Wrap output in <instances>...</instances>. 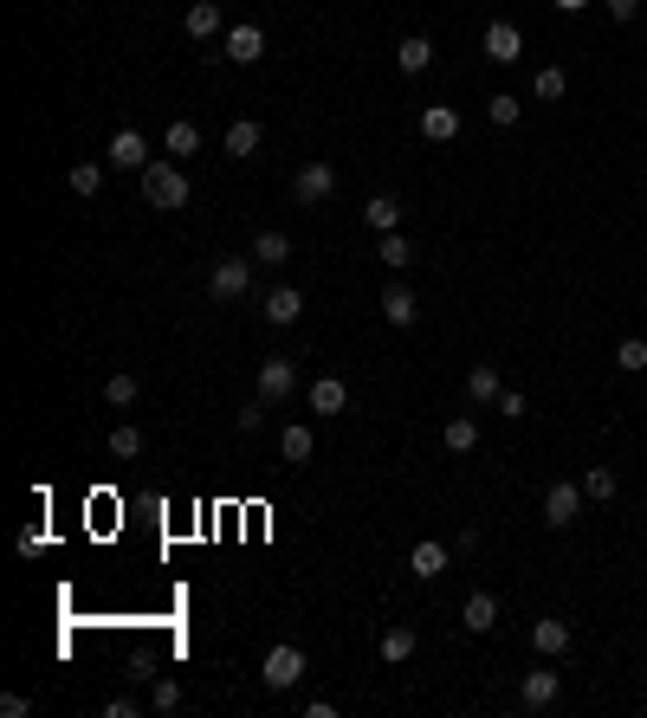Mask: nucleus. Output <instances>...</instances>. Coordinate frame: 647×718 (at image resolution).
<instances>
[{
    "label": "nucleus",
    "mask_w": 647,
    "mask_h": 718,
    "mask_svg": "<svg viewBox=\"0 0 647 718\" xmlns=\"http://www.w3.org/2000/svg\"><path fill=\"white\" fill-rule=\"evenodd\" d=\"M531 647H538L544 660H563V654H570V621H557V615L531 621Z\"/></svg>",
    "instance_id": "15"
},
{
    "label": "nucleus",
    "mask_w": 647,
    "mask_h": 718,
    "mask_svg": "<svg viewBox=\"0 0 647 718\" xmlns=\"http://www.w3.org/2000/svg\"><path fill=\"white\" fill-rule=\"evenodd\" d=\"M492 408H499L505 421H525V414H531V402H525V389H499V402H492Z\"/></svg>",
    "instance_id": "37"
},
{
    "label": "nucleus",
    "mask_w": 647,
    "mask_h": 718,
    "mask_svg": "<svg viewBox=\"0 0 647 718\" xmlns=\"http://www.w3.org/2000/svg\"><path fill=\"white\" fill-rule=\"evenodd\" d=\"M279 453H285V460H292V466H305L311 453H318V434H311L305 421H292V427H285V434H279Z\"/></svg>",
    "instance_id": "24"
},
{
    "label": "nucleus",
    "mask_w": 647,
    "mask_h": 718,
    "mask_svg": "<svg viewBox=\"0 0 647 718\" xmlns=\"http://www.w3.org/2000/svg\"><path fill=\"white\" fill-rule=\"evenodd\" d=\"M26 712H33V699H26V693H7V699H0V718H26Z\"/></svg>",
    "instance_id": "41"
},
{
    "label": "nucleus",
    "mask_w": 647,
    "mask_h": 718,
    "mask_svg": "<svg viewBox=\"0 0 647 718\" xmlns=\"http://www.w3.org/2000/svg\"><path fill=\"white\" fill-rule=\"evenodd\" d=\"M376 259H382L389 272H408V266H415V246H408V233H382Z\"/></svg>",
    "instance_id": "26"
},
{
    "label": "nucleus",
    "mask_w": 647,
    "mask_h": 718,
    "mask_svg": "<svg viewBox=\"0 0 647 718\" xmlns=\"http://www.w3.org/2000/svg\"><path fill=\"white\" fill-rule=\"evenodd\" d=\"M615 486H622L615 466H589V473H583V499H615Z\"/></svg>",
    "instance_id": "34"
},
{
    "label": "nucleus",
    "mask_w": 647,
    "mask_h": 718,
    "mask_svg": "<svg viewBox=\"0 0 647 718\" xmlns=\"http://www.w3.org/2000/svg\"><path fill=\"white\" fill-rule=\"evenodd\" d=\"M253 259H259V266H285V259H292V240H285L279 227H266V233L253 240Z\"/></svg>",
    "instance_id": "27"
},
{
    "label": "nucleus",
    "mask_w": 647,
    "mask_h": 718,
    "mask_svg": "<svg viewBox=\"0 0 647 718\" xmlns=\"http://www.w3.org/2000/svg\"><path fill=\"white\" fill-rule=\"evenodd\" d=\"M382 660H389V667H402V660H415V647H421V634L408 628V621H395V628H382Z\"/></svg>",
    "instance_id": "18"
},
{
    "label": "nucleus",
    "mask_w": 647,
    "mask_h": 718,
    "mask_svg": "<svg viewBox=\"0 0 647 718\" xmlns=\"http://www.w3.org/2000/svg\"><path fill=\"white\" fill-rule=\"evenodd\" d=\"M13 550H20V557H39V550H46V524H26V531L13 537Z\"/></svg>",
    "instance_id": "38"
},
{
    "label": "nucleus",
    "mask_w": 647,
    "mask_h": 718,
    "mask_svg": "<svg viewBox=\"0 0 647 718\" xmlns=\"http://www.w3.org/2000/svg\"><path fill=\"white\" fill-rule=\"evenodd\" d=\"M518 699H525V712H550L563 699V673L557 667H531L525 680H518Z\"/></svg>",
    "instance_id": "7"
},
{
    "label": "nucleus",
    "mask_w": 647,
    "mask_h": 718,
    "mask_svg": "<svg viewBox=\"0 0 647 718\" xmlns=\"http://www.w3.org/2000/svg\"><path fill=\"white\" fill-rule=\"evenodd\" d=\"M162 149H169V156H195V149H201V123L175 117L169 130H162Z\"/></svg>",
    "instance_id": "25"
},
{
    "label": "nucleus",
    "mask_w": 647,
    "mask_h": 718,
    "mask_svg": "<svg viewBox=\"0 0 647 718\" xmlns=\"http://www.w3.org/2000/svg\"><path fill=\"white\" fill-rule=\"evenodd\" d=\"M350 408V382L343 376H318L311 382V414H343Z\"/></svg>",
    "instance_id": "17"
},
{
    "label": "nucleus",
    "mask_w": 647,
    "mask_h": 718,
    "mask_svg": "<svg viewBox=\"0 0 647 718\" xmlns=\"http://www.w3.org/2000/svg\"><path fill=\"white\" fill-rule=\"evenodd\" d=\"M395 65H402L408 78H415V72H428V65H434V39H428V33H408L402 46H395Z\"/></svg>",
    "instance_id": "21"
},
{
    "label": "nucleus",
    "mask_w": 647,
    "mask_h": 718,
    "mask_svg": "<svg viewBox=\"0 0 647 718\" xmlns=\"http://www.w3.org/2000/svg\"><path fill=\"white\" fill-rule=\"evenodd\" d=\"M305 673H311V660H305V647H292V641H279V647H272V654H266V667H259V680H266V686H272V693H292V686H298V680H305Z\"/></svg>",
    "instance_id": "3"
},
{
    "label": "nucleus",
    "mask_w": 647,
    "mask_h": 718,
    "mask_svg": "<svg viewBox=\"0 0 647 718\" xmlns=\"http://www.w3.org/2000/svg\"><path fill=\"white\" fill-rule=\"evenodd\" d=\"M499 389H505V382H499V369H492V363H473V369H466V402L486 408V402H499Z\"/></svg>",
    "instance_id": "22"
},
{
    "label": "nucleus",
    "mask_w": 647,
    "mask_h": 718,
    "mask_svg": "<svg viewBox=\"0 0 647 718\" xmlns=\"http://www.w3.org/2000/svg\"><path fill=\"white\" fill-rule=\"evenodd\" d=\"M110 453H117V460H136V453H143V427H136V421L110 427Z\"/></svg>",
    "instance_id": "33"
},
{
    "label": "nucleus",
    "mask_w": 647,
    "mask_h": 718,
    "mask_svg": "<svg viewBox=\"0 0 647 718\" xmlns=\"http://www.w3.org/2000/svg\"><path fill=\"white\" fill-rule=\"evenodd\" d=\"M447 563H453V550L440 544V537H421V544L408 550V576H421V583H434V576H447Z\"/></svg>",
    "instance_id": "11"
},
{
    "label": "nucleus",
    "mask_w": 647,
    "mask_h": 718,
    "mask_svg": "<svg viewBox=\"0 0 647 718\" xmlns=\"http://www.w3.org/2000/svg\"><path fill=\"white\" fill-rule=\"evenodd\" d=\"M589 7V0H557V13H583Z\"/></svg>",
    "instance_id": "43"
},
{
    "label": "nucleus",
    "mask_w": 647,
    "mask_h": 718,
    "mask_svg": "<svg viewBox=\"0 0 647 718\" xmlns=\"http://www.w3.org/2000/svg\"><path fill=\"white\" fill-rule=\"evenodd\" d=\"M615 369H622V376H641L647 369V337H622L615 343Z\"/></svg>",
    "instance_id": "29"
},
{
    "label": "nucleus",
    "mask_w": 647,
    "mask_h": 718,
    "mask_svg": "<svg viewBox=\"0 0 647 718\" xmlns=\"http://www.w3.org/2000/svg\"><path fill=\"white\" fill-rule=\"evenodd\" d=\"M576 518H583V479H557V486L544 492V524L550 531H570Z\"/></svg>",
    "instance_id": "5"
},
{
    "label": "nucleus",
    "mask_w": 647,
    "mask_h": 718,
    "mask_svg": "<svg viewBox=\"0 0 647 718\" xmlns=\"http://www.w3.org/2000/svg\"><path fill=\"white\" fill-rule=\"evenodd\" d=\"M460 628L466 634H492L499 628V596H492V589H473V596L460 602Z\"/></svg>",
    "instance_id": "12"
},
{
    "label": "nucleus",
    "mask_w": 647,
    "mask_h": 718,
    "mask_svg": "<svg viewBox=\"0 0 647 718\" xmlns=\"http://www.w3.org/2000/svg\"><path fill=\"white\" fill-rule=\"evenodd\" d=\"M440 440H447V453H473L479 447V421H473V414H453Z\"/></svg>",
    "instance_id": "28"
},
{
    "label": "nucleus",
    "mask_w": 647,
    "mask_h": 718,
    "mask_svg": "<svg viewBox=\"0 0 647 718\" xmlns=\"http://www.w3.org/2000/svg\"><path fill=\"white\" fill-rule=\"evenodd\" d=\"M182 33L195 39V46H201V39H227V20H220V0H195V7L182 13Z\"/></svg>",
    "instance_id": "13"
},
{
    "label": "nucleus",
    "mask_w": 647,
    "mask_h": 718,
    "mask_svg": "<svg viewBox=\"0 0 647 718\" xmlns=\"http://www.w3.org/2000/svg\"><path fill=\"white\" fill-rule=\"evenodd\" d=\"M421 136H428V143H453V136H460V110L453 104H428L421 110Z\"/></svg>",
    "instance_id": "20"
},
{
    "label": "nucleus",
    "mask_w": 647,
    "mask_h": 718,
    "mask_svg": "<svg viewBox=\"0 0 647 718\" xmlns=\"http://www.w3.org/2000/svg\"><path fill=\"white\" fill-rule=\"evenodd\" d=\"M330 195H337V169H330V162H305V169L292 175V201L298 207H324Z\"/></svg>",
    "instance_id": "6"
},
{
    "label": "nucleus",
    "mask_w": 647,
    "mask_h": 718,
    "mask_svg": "<svg viewBox=\"0 0 647 718\" xmlns=\"http://www.w3.org/2000/svg\"><path fill=\"white\" fill-rule=\"evenodd\" d=\"M363 220L376 233H402V201H395V195H369L363 201Z\"/></svg>",
    "instance_id": "23"
},
{
    "label": "nucleus",
    "mask_w": 647,
    "mask_h": 718,
    "mask_svg": "<svg viewBox=\"0 0 647 718\" xmlns=\"http://www.w3.org/2000/svg\"><path fill=\"white\" fill-rule=\"evenodd\" d=\"M259 143H266V130H259L253 117L227 123V156H233V162H253V156H259Z\"/></svg>",
    "instance_id": "19"
},
{
    "label": "nucleus",
    "mask_w": 647,
    "mask_h": 718,
    "mask_svg": "<svg viewBox=\"0 0 647 718\" xmlns=\"http://www.w3.org/2000/svg\"><path fill=\"white\" fill-rule=\"evenodd\" d=\"M136 712H143V699H130V693H117V699L104 706V718H136Z\"/></svg>",
    "instance_id": "40"
},
{
    "label": "nucleus",
    "mask_w": 647,
    "mask_h": 718,
    "mask_svg": "<svg viewBox=\"0 0 647 718\" xmlns=\"http://www.w3.org/2000/svg\"><path fill=\"white\" fill-rule=\"evenodd\" d=\"M182 680H156V693H149V706H156V712H182Z\"/></svg>",
    "instance_id": "36"
},
{
    "label": "nucleus",
    "mask_w": 647,
    "mask_h": 718,
    "mask_svg": "<svg viewBox=\"0 0 647 718\" xmlns=\"http://www.w3.org/2000/svg\"><path fill=\"white\" fill-rule=\"evenodd\" d=\"M253 266H259V259H246V253L214 259V272H208V298H214V305H233V298H246V292H253Z\"/></svg>",
    "instance_id": "2"
},
{
    "label": "nucleus",
    "mask_w": 647,
    "mask_h": 718,
    "mask_svg": "<svg viewBox=\"0 0 647 718\" xmlns=\"http://www.w3.org/2000/svg\"><path fill=\"white\" fill-rule=\"evenodd\" d=\"M479 52H486L492 65H518V59H525V33H518L512 20H492L486 39H479Z\"/></svg>",
    "instance_id": "9"
},
{
    "label": "nucleus",
    "mask_w": 647,
    "mask_h": 718,
    "mask_svg": "<svg viewBox=\"0 0 647 718\" xmlns=\"http://www.w3.org/2000/svg\"><path fill=\"white\" fill-rule=\"evenodd\" d=\"M292 395H298V363L292 356H259V402L279 408V402H292Z\"/></svg>",
    "instance_id": "4"
},
{
    "label": "nucleus",
    "mask_w": 647,
    "mask_h": 718,
    "mask_svg": "<svg viewBox=\"0 0 647 718\" xmlns=\"http://www.w3.org/2000/svg\"><path fill=\"white\" fill-rule=\"evenodd\" d=\"M233 427H240V434H259V427H266V402H246L233 414Z\"/></svg>",
    "instance_id": "39"
},
{
    "label": "nucleus",
    "mask_w": 647,
    "mask_h": 718,
    "mask_svg": "<svg viewBox=\"0 0 647 718\" xmlns=\"http://www.w3.org/2000/svg\"><path fill=\"white\" fill-rule=\"evenodd\" d=\"M104 188V162H78L72 169V195H98Z\"/></svg>",
    "instance_id": "35"
},
{
    "label": "nucleus",
    "mask_w": 647,
    "mask_h": 718,
    "mask_svg": "<svg viewBox=\"0 0 647 718\" xmlns=\"http://www.w3.org/2000/svg\"><path fill=\"white\" fill-rule=\"evenodd\" d=\"M188 195H195V188H188V175L175 169V162H149V169H143V201L149 207L175 214V207H188Z\"/></svg>",
    "instance_id": "1"
},
{
    "label": "nucleus",
    "mask_w": 647,
    "mask_h": 718,
    "mask_svg": "<svg viewBox=\"0 0 647 718\" xmlns=\"http://www.w3.org/2000/svg\"><path fill=\"white\" fill-rule=\"evenodd\" d=\"M220 59H233V65H259V59H266V33H259L253 20L227 26V39H220Z\"/></svg>",
    "instance_id": "8"
},
{
    "label": "nucleus",
    "mask_w": 647,
    "mask_h": 718,
    "mask_svg": "<svg viewBox=\"0 0 647 718\" xmlns=\"http://www.w3.org/2000/svg\"><path fill=\"white\" fill-rule=\"evenodd\" d=\"M382 324H395V330H408L421 317V305H415V292H408V285H389V292H382Z\"/></svg>",
    "instance_id": "16"
},
{
    "label": "nucleus",
    "mask_w": 647,
    "mask_h": 718,
    "mask_svg": "<svg viewBox=\"0 0 647 718\" xmlns=\"http://www.w3.org/2000/svg\"><path fill=\"white\" fill-rule=\"evenodd\" d=\"M104 162H110V169H136V175H143V169H149L143 130H117V136H110V149H104Z\"/></svg>",
    "instance_id": "10"
},
{
    "label": "nucleus",
    "mask_w": 647,
    "mask_h": 718,
    "mask_svg": "<svg viewBox=\"0 0 647 718\" xmlns=\"http://www.w3.org/2000/svg\"><path fill=\"white\" fill-rule=\"evenodd\" d=\"M259 317H266L272 330H292L298 317H305V292H298V285H279V292H266V311H259Z\"/></svg>",
    "instance_id": "14"
},
{
    "label": "nucleus",
    "mask_w": 647,
    "mask_h": 718,
    "mask_svg": "<svg viewBox=\"0 0 647 718\" xmlns=\"http://www.w3.org/2000/svg\"><path fill=\"white\" fill-rule=\"evenodd\" d=\"M531 91H538V98H544V104H557V98H563V91H570V72H563V65H544V72H538V78H531Z\"/></svg>",
    "instance_id": "32"
},
{
    "label": "nucleus",
    "mask_w": 647,
    "mask_h": 718,
    "mask_svg": "<svg viewBox=\"0 0 647 718\" xmlns=\"http://www.w3.org/2000/svg\"><path fill=\"white\" fill-rule=\"evenodd\" d=\"M486 117H492V123H499V130H512V123H518V117H525V104H518V98H512V91H492V98H486Z\"/></svg>",
    "instance_id": "31"
},
{
    "label": "nucleus",
    "mask_w": 647,
    "mask_h": 718,
    "mask_svg": "<svg viewBox=\"0 0 647 718\" xmlns=\"http://www.w3.org/2000/svg\"><path fill=\"white\" fill-rule=\"evenodd\" d=\"M602 7H609V20H622V26H628V20L641 13V0H602Z\"/></svg>",
    "instance_id": "42"
},
{
    "label": "nucleus",
    "mask_w": 647,
    "mask_h": 718,
    "mask_svg": "<svg viewBox=\"0 0 647 718\" xmlns=\"http://www.w3.org/2000/svg\"><path fill=\"white\" fill-rule=\"evenodd\" d=\"M104 402L110 408H136V402H143V382H136V376H110L104 382Z\"/></svg>",
    "instance_id": "30"
}]
</instances>
